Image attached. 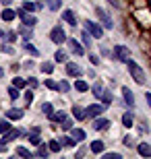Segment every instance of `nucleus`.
<instances>
[{
  "label": "nucleus",
  "mask_w": 151,
  "mask_h": 159,
  "mask_svg": "<svg viewBox=\"0 0 151 159\" xmlns=\"http://www.w3.org/2000/svg\"><path fill=\"white\" fill-rule=\"evenodd\" d=\"M128 62V68H130V75H133V79H134V83H139V85H145V72H143V68H141L134 60H130L128 58L126 60Z\"/></svg>",
  "instance_id": "obj_1"
},
{
  "label": "nucleus",
  "mask_w": 151,
  "mask_h": 159,
  "mask_svg": "<svg viewBox=\"0 0 151 159\" xmlns=\"http://www.w3.org/2000/svg\"><path fill=\"white\" fill-rule=\"evenodd\" d=\"M85 27H87V29L85 31H89V33H91V37H95V39H99V37L104 35V29H101V25L99 23H93V21H85Z\"/></svg>",
  "instance_id": "obj_2"
},
{
  "label": "nucleus",
  "mask_w": 151,
  "mask_h": 159,
  "mask_svg": "<svg viewBox=\"0 0 151 159\" xmlns=\"http://www.w3.org/2000/svg\"><path fill=\"white\" fill-rule=\"evenodd\" d=\"M95 12H97V17H99V21H101V25H104L106 29H112L114 27V21H112V17H110V12L108 11H104V8H95Z\"/></svg>",
  "instance_id": "obj_3"
},
{
  "label": "nucleus",
  "mask_w": 151,
  "mask_h": 159,
  "mask_svg": "<svg viewBox=\"0 0 151 159\" xmlns=\"http://www.w3.org/2000/svg\"><path fill=\"white\" fill-rule=\"evenodd\" d=\"M50 39H52L54 43H64V41H66V35H64V29L56 25V27H54V29L50 31Z\"/></svg>",
  "instance_id": "obj_4"
},
{
  "label": "nucleus",
  "mask_w": 151,
  "mask_h": 159,
  "mask_svg": "<svg viewBox=\"0 0 151 159\" xmlns=\"http://www.w3.org/2000/svg\"><path fill=\"white\" fill-rule=\"evenodd\" d=\"M17 15L21 17V21H23V25H27V27H35V25H37V19H35L33 15H29L27 11H23V8H21V11H19Z\"/></svg>",
  "instance_id": "obj_5"
},
{
  "label": "nucleus",
  "mask_w": 151,
  "mask_h": 159,
  "mask_svg": "<svg viewBox=\"0 0 151 159\" xmlns=\"http://www.w3.org/2000/svg\"><path fill=\"white\" fill-rule=\"evenodd\" d=\"M21 134H23V130H19V128H11V130H6V132H4V136H2V143H4V145H8L11 141L19 139Z\"/></svg>",
  "instance_id": "obj_6"
},
{
  "label": "nucleus",
  "mask_w": 151,
  "mask_h": 159,
  "mask_svg": "<svg viewBox=\"0 0 151 159\" xmlns=\"http://www.w3.org/2000/svg\"><path fill=\"white\" fill-rule=\"evenodd\" d=\"M106 107L104 106H99V103H93V106L87 107V116L89 118H97V116H101V112H104Z\"/></svg>",
  "instance_id": "obj_7"
},
{
  "label": "nucleus",
  "mask_w": 151,
  "mask_h": 159,
  "mask_svg": "<svg viewBox=\"0 0 151 159\" xmlns=\"http://www.w3.org/2000/svg\"><path fill=\"white\" fill-rule=\"evenodd\" d=\"M114 56H116L118 60H122V62H126V60H128V48L116 46V48H114Z\"/></svg>",
  "instance_id": "obj_8"
},
{
  "label": "nucleus",
  "mask_w": 151,
  "mask_h": 159,
  "mask_svg": "<svg viewBox=\"0 0 151 159\" xmlns=\"http://www.w3.org/2000/svg\"><path fill=\"white\" fill-rule=\"evenodd\" d=\"M122 97H124V101H126V106H128V107H133V106H134L133 91H130L128 87H122Z\"/></svg>",
  "instance_id": "obj_9"
},
{
  "label": "nucleus",
  "mask_w": 151,
  "mask_h": 159,
  "mask_svg": "<svg viewBox=\"0 0 151 159\" xmlns=\"http://www.w3.org/2000/svg\"><path fill=\"white\" fill-rule=\"evenodd\" d=\"M108 126H110V120L108 118H95L93 120V128L95 130H106Z\"/></svg>",
  "instance_id": "obj_10"
},
{
  "label": "nucleus",
  "mask_w": 151,
  "mask_h": 159,
  "mask_svg": "<svg viewBox=\"0 0 151 159\" xmlns=\"http://www.w3.org/2000/svg\"><path fill=\"white\" fill-rule=\"evenodd\" d=\"M66 75H70V77H81V66L68 62V64H66Z\"/></svg>",
  "instance_id": "obj_11"
},
{
  "label": "nucleus",
  "mask_w": 151,
  "mask_h": 159,
  "mask_svg": "<svg viewBox=\"0 0 151 159\" xmlns=\"http://www.w3.org/2000/svg\"><path fill=\"white\" fill-rule=\"evenodd\" d=\"M6 118H8V120H19V118H23V110H19V107L6 110Z\"/></svg>",
  "instance_id": "obj_12"
},
{
  "label": "nucleus",
  "mask_w": 151,
  "mask_h": 159,
  "mask_svg": "<svg viewBox=\"0 0 151 159\" xmlns=\"http://www.w3.org/2000/svg\"><path fill=\"white\" fill-rule=\"evenodd\" d=\"M68 48H70V52L75 54V56H83V48H81V43H79V41L70 39L68 41Z\"/></svg>",
  "instance_id": "obj_13"
},
{
  "label": "nucleus",
  "mask_w": 151,
  "mask_h": 159,
  "mask_svg": "<svg viewBox=\"0 0 151 159\" xmlns=\"http://www.w3.org/2000/svg\"><path fill=\"white\" fill-rule=\"evenodd\" d=\"M137 151H139V155H143V157H151V145H147V143H139Z\"/></svg>",
  "instance_id": "obj_14"
},
{
  "label": "nucleus",
  "mask_w": 151,
  "mask_h": 159,
  "mask_svg": "<svg viewBox=\"0 0 151 159\" xmlns=\"http://www.w3.org/2000/svg\"><path fill=\"white\" fill-rule=\"evenodd\" d=\"M73 116H75L77 120H85L87 118V112H85L81 106H73Z\"/></svg>",
  "instance_id": "obj_15"
},
{
  "label": "nucleus",
  "mask_w": 151,
  "mask_h": 159,
  "mask_svg": "<svg viewBox=\"0 0 151 159\" xmlns=\"http://www.w3.org/2000/svg\"><path fill=\"white\" fill-rule=\"evenodd\" d=\"M62 17H64V21H66L70 27H75V25H77V17H75V12H73V11H64Z\"/></svg>",
  "instance_id": "obj_16"
},
{
  "label": "nucleus",
  "mask_w": 151,
  "mask_h": 159,
  "mask_svg": "<svg viewBox=\"0 0 151 159\" xmlns=\"http://www.w3.org/2000/svg\"><path fill=\"white\" fill-rule=\"evenodd\" d=\"M48 149H50L52 153H58L60 149H62V143H60V141H56V139H52V141L48 143Z\"/></svg>",
  "instance_id": "obj_17"
},
{
  "label": "nucleus",
  "mask_w": 151,
  "mask_h": 159,
  "mask_svg": "<svg viewBox=\"0 0 151 159\" xmlns=\"http://www.w3.org/2000/svg\"><path fill=\"white\" fill-rule=\"evenodd\" d=\"M104 149H106L104 141H93L91 143V151L93 153H104Z\"/></svg>",
  "instance_id": "obj_18"
},
{
  "label": "nucleus",
  "mask_w": 151,
  "mask_h": 159,
  "mask_svg": "<svg viewBox=\"0 0 151 159\" xmlns=\"http://www.w3.org/2000/svg\"><path fill=\"white\" fill-rule=\"evenodd\" d=\"M46 6L50 11H58L60 6H62V0H46Z\"/></svg>",
  "instance_id": "obj_19"
},
{
  "label": "nucleus",
  "mask_w": 151,
  "mask_h": 159,
  "mask_svg": "<svg viewBox=\"0 0 151 159\" xmlns=\"http://www.w3.org/2000/svg\"><path fill=\"white\" fill-rule=\"evenodd\" d=\"M0 17H2V21H12V19H15V11H11V8H4V11L0 12Z\"/></svg>",
  "instance_id": "obj_20"
},
{
  "label": "nucleus",
  "mask_w": 151,
  "mask_h": 159,
  "mask_svg": "<svg viewBox=\"0 0 151 159\" xmlns=\"http://www.w3.org/2000/svg\"><path fill=\"white\" fill-rule=\"evenodd\" d=\"M66 58H68V54L64 52V50H56V54H54V60L56 62H66Z\"/></svg>",
  "instance_id": "obj_21"
},
{
  "label": "nucleus",
  "mask_w": 151,
  "mask_h": 159,
  "mask_svg": "<svg viewBox=\"0 0 151 159\" xmlns=\"http://www.w3.org/2000/svg\"><path fill=\"white\" fill-rule=\"evenodd\" d=\"M122 126H126V128L133 126V114H130V112H126L124 116H122Z\"/></svg>",
  "instance_id": "obj_22"
},
{
  "label": "nucleus",
  "mask_w": 151,
  "mask_h": 159,
  "mask_svg": "<svg viewBox=\"0 0 151 159\" xmlns=\"http://www.w3.org/2000/svg\"><path fill=\"white\" fill-rule=\"evenodd\" d=\"M73 139H75V141H85V132H83L81 128H73Z\"/></svg>",
  "instance_id": "obj_23"
},
{
  "label": "nucleus",
  "mask_w": 151,
  "mask_h": 159,
  "mask_svg": "<svg viewBox=\"0 0 151 159\" xmlns=\"http://www.w3.org/2000/svg\"><path fill=\"white\" fill-rule=\"evenodd\" d=\"M23 48H25V50H27L29 54H33V56H40V50H37L35 46H31L29 41H25V43H23Z\"/></svg>",
  "instance_id": "obj_24"
},
{
  "label": "nucleus",
  "mask_w": 151,
  "mask_h": 159,
  "mask_svg": "<svg viewBox=\"0 0 151 159\" xmlns=\"http://www.w3.org/2000/svg\"><path fill=\"white\" fill-rule=\"evenodd\" d=\"M91 93L95 95V97H101V93H104V87H101V83H95V85H93Z\"/></svg>",
  "instance_id": "obj_25"
},
{
  "label": "nucleus",
  "mask_w": 151,
  "mask_h": 159,
  "mask_svg": "<svg viewBox=\"0 0 151 159\" xmlns=\"http://www.w3.org/2000/svg\"><path fill=\"white\" fill-rule=\"evenodd\" d=\"M60 143H62V147H73L77 141L73 139V136H62V139H60Z\"/></svg>",
  "instance_id": "obj_26"
},
{
  "label": "nucleus",
  "mask_w": 151,
  "mask_h": 159,
  "mask_svg": "<svg viewBox=\"0 0 151 159\" xmlns=\"http://www.w3.org/2000/svg\"><path fill=\"white\" fill-rule=\"evenodd\" d=\"M21 8H23V11H27V12H33V11H37V6H35V2H23V4H21Z\"/></svg>",
  "instance_id": "obj_27"
},
{
  "label": "nucleus",
  "mask_w": 151,
  "mask_h": 159,
  "mask_svg": "<svg viewBox=\"0 0 151 159\" xmlns=\"http://www.w3.org/2000/svg\"><path fill=\"white\" fill-rule=\"evenodd\" d=\"M17 155H19V157H25V159H29V157H31V151H27L25 147H17Z\"/></svg>",
  "instance_id": "obj_28"
},
{
  "label": "nucleus",
  "mask_w": 151,
  "mask_h": 159,
  "mask_svg": "<svg viewBox=\"0 0 151 159\" xmlns=\"http://www.w3.org/2000/svg\"><path fill=\"white\" fill-rule=\"evenodd\" d=\"M81 39H83V46H91V33L89 31H83V35H81Z\"/></svg>",
  "instance_id": "obj_29"
},
{
  "label": "nucleus",
  "mask_w": 151,
  "mask_h": 159,
  "mask_svg": "<svg viewBox=\"0 0 151 159\" xmlns=\"http://www.w3.org/2000/svg\"><path fill=\"white\" fill-rule=\"evenodd\" d=\"M75 89H77V91H89V85L85 81H77L75 83Z\"/></svg>",
  "instance_id": "obj_30"
},
{
  "label": "nucleus",
  "mask_w": 151,
  "mask_h": 159,
  "mask_svg": "<svg viewBox=\"0 0 151 159\" xmlns=\"http://www.w3.org/2000/svg\"><path fill=\"white\" fill-rule=\"evenodd\" d=\"M29 143L33 145V147L41 145V139H40V134H35V132H31V136H29Z\"/></svg>",
  "instance_id": "obj_31"
},
{
  "label": "nucleus",
  "mask_w": 151,
  "mask_h": 159,
  "mask_svg": "<svg viewBox=\"0 0 151 159\" xmlns=\"http://www.w3.org/2000/svg\"><path fill=\"white\" fill-rule=\"evenodd\" d=\"M50 118H52V120H56V122H62V120L64 118H66V114H64V112H56V114H50Z\"/></svg>",
  "instance_id": "obj_32"
},
{
  "label": "nucleus",
  "mask_w": 151,
  "mask_h": 159,
  "mask_svg": "<svg viewBox=\"0 0 151 159\" xmlns=\"http://www.w3.org/2000/svg\"><path fill=\"white\" fill-rule=\"evenodd\" d=\"M12 85H15L17 89H25V85H27V81H25V79H21V77H17L15 81H12Z\"/></svg>",
  "instance_id": "obj_33"
},
{
  "label": "nucleus",
  "mask_w": 151,
  "mask_h": 159,
  "mask_svg": "<svg viewBox=\"0 0 151 159\" xmlns=\"http://www.w3.org/2000/svg\"><path fill=\"white\" fill-rule=\"evenodd\" d=\"M11 128H12V126H11V122H8V118L0 122V132H2V134H4L6 130H11Z\"/></svg>",
  "instance_id": "obj_34"
},
{
  "label": "nucleus",
  "mask_w": 151,
  "mask_h": 159,
  "mask_svg": "<svg viewBox=\"0 0 151 159\" xmlns=\"http://www.w3.org/2000/svg\"><path fill=\"white\" fill-rule=\"evenodd\" d=\"M52 70H54V64H52V62H44V64H41V72H46V75H50Z\"/></svg>",
  "instance_id": "obj_35"
},
{
  "label": "nucleus",
  "mask_w": 151,
  "mask_h": 159,
  "mask_svg": "<svg viewBox=\"0 0 151 159\" xmlns=\"http://www.w3.org/2000/svg\"><path fill=\"white\" fill-rule=\"evenodd\" d=\"M35 155H37V157H46V155H48V149L44 147V145H37V151H35Z\"/></svg>",
  "instance_id": "obj_36"
},
{
  "label": "nucleus",
  "mask_w": 151,
  "mask_h": 159,
  "mask_svg": "<svg viewBox=\"0 0 151 159\" xmlns=\"http://www.w3.org/2000/svg\"><path fill=\"white\" fill-rule=\"evenodd\" d=\"M8 97H11V99H17V97H19V89L15 87V85L8 89Z\"/></svg>",
  "instance_id": "obj_37"
},
{
  "label": "nucleus",
  "mask_w": 151,
  "mask_h": 159,
  "mask_svg": "<svg viewBox=\"0 0 151 159\" xmlns=\"http://www.w3.org/2000/svg\"><path fill=\"white\" fill-rule=\"evenodd\" d=\"M58 89L62 91V93H68V91H70V85L66 81H62V83H58Z\"/></svg>",
  "instance_id": "obj_38"
},
{
  "label": "nucleus",
  "mask_w": 151,
  "mask_h": 159,
  "mask_svg": "<svg viewBox=\"0 0 151 159\" xmlns=\"http://www.w3.org/2000/svg\"><path fill=\"white\" fill-rule=\"evenodd\" d=\"M52 110H54L52 103H44V106H41V112L46 114V116H50V114H52Z\"/></svg>",
  "instance_id": "obj_39"
},
{
  "label": "nucleus",
  "mask_w": 151,
  "mask_h": 159,
  "mask_svg": "<svg viewBox=\"0 0 151 159\" xmlns=\"http://www.w3.org/2000/svg\"><path fill=\"white\" fill-rule=\"evenodd\" d=\"M46 87L52 89V91H58V83H54L52 79H48V81H46Z\"/></svg>",
  "instance_id": "obj_40"
},
{
  "label": "nucleus",
  "mask_w": 151,
  "mask_h": 159,
  "mask_svg": "<svg viewBox=\"0 0 151 159\" xmlns=\"http://www.w3.org/2000/svg\"><path fill=\"white\" fill-rule=\"evenodd\" d=\"M62 128L64 130H70V128H73V120H70V118H64L62 120Z\"/></svg>",
  "instance_id": "obj_41"
},
{
  "label": "nucleus",
  "mask_w": 151,
  "mask_h": 159,
  "mask_svg": "<svg viewBox=\"0 0 151 159\" xmlns=\"http://www.w3.org/2000/svg\"><path fill=\"white\" fill-rule=\"evenodd\" d=\"M122 143H124L126 147H134V139H133V136H124V139H122Z\"/></svg>",
  "instance_id": "obj_42"
},
{
  "label": "nucleus",
  "mask_w": 151,
  "mask_h": 159,
  "mask_svg": "<svg viewBox=\"0 0 151 159\" xmlns=\"http://www.w3.org/2000/svg\"><path fill=\"white\" fill-rule=\"evenodd\" d=\"M99 99L104 101V103H112V95L106 91V93H101V97H99Z\"/></svg>",
  "instance_id": "obj_43"
},
{
  "label": "nucleus",
  "mask_w": 151,
  "mask_h": 159,
  "mask_svg": "<svg viewBox=\"0 0 151 159\" xmlns=\"http://www.w3.org/2000/svg\"><path fill=\"white\" fill-rule=\"evenodd\" d=\"M19 33H21V35H25V37H31V29H27V25H25V27H21V29H19Z\"/></svg>",
  "instance_id": "obj_44"
},
{
  "label": "nucleus",
  "mask_w": 151,
  "mask_h": 159,
  "mask_svg": "<svg viewBox=\"0 0 151 159\" xmlns=\"http://www.w3.org/2000/svg\"><path fill=\"white\" fill-rule=\"evenodd\" d=\"M25 101H27V103L33 101V91H25Z\"/></svg>",
  "instance_id": "obj_45"
},
{
  "label": "nucleus",
  "mask_w": 151,
  "mask_h": 159,
  "mask_svg": "<svg viewBox=\"0 0 151 159\" xmlns=\"http://www.w3.org/2000/svg\"><path fill=\"white\" fill-rule=\"evenodd\" d=\"M15 39H17V33H8V35H6V41H8V43H15Z\"/></svg>",
  "instance_id": "obj_46"
},
{
  "label": "nucleus",
  "mask_w": 151,
  "mask_h": 159,
  "mask_svg": "<svg viewBox=\"0 0 151 159\" xmlns=\"http://www.w3.org/2000/svg\"><path fill=\"white\" fill-rule=\"evenodd\" d=\"M104 159H122V157H120L118 153H106V155H104Z\"/></svg>",
  "instance_id": "obj_47"
},
{
  "label": "nucleus",
  "mask_w": 151,
  "mask_h": 159,
  "mask_svg": "<svg viewBox=\"0 0 151 159\" xmlns=\"http://www.w3.org/2000/svg\"><path fill=\"white\" fill-rule=\"evenodd\" d=\"M89 60H91V64H99V58L95 54H89Z\"/></svg>",
  "instance_id": "obj_48"
},
{
  "label": "nucleus",
  "mask_w": 151,
  "mask_h": 159,
  "mask_svg": "<svg viewBox=\"0 0 151 159\" xmlns=\"http://www.w3.org/2000/svg\"><path fill=\"white\" fill-rule=\"evenodd\" d=\"M2 52H6V54H12V48H11V46H6V43H4V46H2Z\"/></svg>",
  "instance_id": "obj_49"
},
{
  "label": "nucleus",
  "mask_w": 151,
  "mask_h": 159,
  "mask_svg": "<svg viewBox=\"0 0 151 159\" xmlns=\"http://www.w3.org/2000/svg\"><path fill=\"white\" fill-rule=\"evenodd\" d=\"M31 132H35V134H41V128H40V126H33V130H31Z\"/></svg>",
  "instance_id": "obj_50"
},
{
  "label": "nucleus",
  "mask_w": 151,
  "mask_h": 159,
  "mask_svg": "<svg viewBox=\"0 0 151 159\" xmlns=\"http://www.w3.org/2000/svg\"><path fill=\"white\" fill-rule=\"evenodd\" d=\"M108 2H110L112 6H116V8H118V6H120V2H118V0H108Z\"/></svg>",
  "instance_id": "obj_51"
},
{
  "label": "nucleus",
  "mask_w": 151,
  "mask_h": 159,
  "mask_svg": "<svg viewBox=\"0 0 151 159\" xmlns=\"http://www.w3.org/2000/svg\"><path fill=\"white\" fill-rule=\"evenodd\" d=\"M145 99H147V103H149V107H151V93H145Z\"/></svg>",
  "instance_id": "obj_52"
},
{
  "label": "nucleus",
  "mask_w": 151,
  "mask_h": 159,
  "mask_svg": "<svg viewBox=\"0 0 151 159\" xmlns=\"http://www.w3.org/2000/svg\"><path fill=\"white\" fill-rule=\"evenodd\" d=\"M4 149H6V145H4V143H2V145H0V153H2V151H4Z\"/></svg>",
  "instance_id": "obj_53"
},
{
  "label": "nucleus",
  "mask_w": 151,
  "mask_h": 159,
  "mask_svg": "<svg viewBox=\"0 0 151 159\" xmlns=\"http://www.w3.org/2000/svg\"><path fill=\"white\" fill-rule=\"evenodd\" d=\"M2 2H4V6H8V4L12 2V0H2Z\"/></svg>",
  "instance_id": "obj_54"
},
{
  "label": "nucleus",
  "mask_w": 151,
  "mask_h": 159,
  "mask_svg": "<svg viewBox=\"0 0 151 159\" xmlns=\"http://www.w3.org/2000/svg\"><path fill=\"white\" fill-rule=\"evenodd\" d=\"M0 37H2V31H0Z\"/></svg>",
  "instance_id": "obj_55"
}]
</instances>
